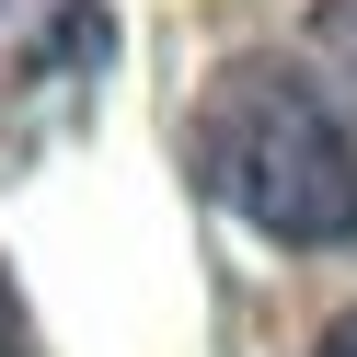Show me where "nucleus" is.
Segmentation results:
<instances>
[{"instance_id":"7ed1b4c3","label":"nucleus","mask_w":357,"mask_h":357,"mask_svg":"<svg viewBox=\"0 0 357 357\" xmlns=\"http://www.w3.org/2000/svg\"><path fill=\"white\" fill-rule=\"evenodd\" d=\"M311 47H323L334 70L357 81V0H311Z\"/></svg>"},{"instance_id":"20e7f679","label":"nucleus","mask_w":357,"mask_h":357,"mask_svg":"<svg viewBox=\"0 0 357 357\" xmlns=\"http://www.w3.org/2000/svg\"><path fill=\"white\" fill-rule=\"evenodd\" d=\"M0 357H35V334H24V311H12V288H0Z\"/></svg>"},{"instance_id":"39448f33","label":"nucleus","mask_w":357,"mask_h":357,"mask_svg":"<svg viewBox=\"0 0 357 357\" xmlns=\"http://www.w3.org/2000/svg\"><path fill=\"white\" fill-rule=\"evenodd\" d=\"M311 357H357V311H334V323H323V346H311Z\"/></svg>"},{"instance_id":"f257e3e1","label":"nucleus","mask_w":357,"mask_h":357,"mask_svg":"<svg viewBox=\"0 0 357 357\" xmlns=\"http://www.w3.org/2000/svg\"><path fill=\"white\" fill-rule=\"evenodd\" d=\"M196 185L288 254L357 242V116L300 58H231L196 93Z\"/></svg>"},{"instance_id":"f03ea898","label":"nucleus","mask_w":357,"mask_h":357,"mask_svg":"<svg viewBox=\"0 0 357 357\" xmlns=\"http://www.w3.org/2000/svg\"><path fill=\"white\" fill-rule=\"evenodd\" d=\"M81 47H104V12H93V0H0V93L70 70Z\"/></svg>"}]
</instances>
